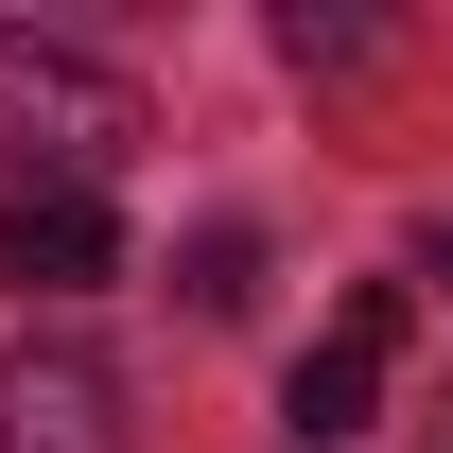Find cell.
Listing matches in <instances>:
<instances>
[{
    "instance_id": "cell-3",
    "label": "cell",
    "mask_w": 453,
    "mask_h": 453,
    "mask_svg": "<svg viewBox=\"0 0 453 453\" xmlns=\"http://www.w3.org/2000/svg\"><path fill=\"white\" fill-rule=\"evenodd\" d=\"M0 453H122V366L105 349H18L0 366Z\"/></svg>"
},
{
    "instance_id": "cell-1",
    "label": "cell",
    "mask_w": 453,
    "mask_h": 453,
    "mask_svg": "<svg viewBox=\"0 0 453 453\" xmlns=\"http://www.w3.org/2000/svg\"><path fill=\"white\" fill-rule=\"evenodd\" d=\"M122 140H140V88H122L105 53L0 35V157H18V192H105Z\"/></svg>"
},
{
    "instance_id": "cell-5",
    "label": "cell",
    "mask_w": 453,
    "mask_h": 453,
    "mask_svg": "<svg viewBox=\"0 0 453 453\" xmlns=\"http://www.w3.org/2000/svg\"><path fill=\"white\" fill-rule=\"evenodd\" d=\"M244 280H262V244H244V226H210V244H192V314H244Z\"/></svg>"
},
{
    "instance_id": "cell-7",
    "label": "cell",
    "mask_w": 453,
    "mask_h": 453,
    "mask_svg": "<svg viewBox=\"0 0 453 453\" xmlns=\"http://www.w3.org/2000/svg\"><path fill=\"white\" fill-rule=\"evenodd\" d=\"M436 296H453V226H436Z\"/></svg>"
},
{
    "instance_id": "cell-2",
    "label": "cell",
    "mask_w": 453,
    "mask_h": 453,
    "mask_svg": "<svg viewBox=\"0 0 453 453\" xmlns=\"http://www.w3.org/2000/svg\"><path fill=\"white\" fill-rule=\"evenodd\" d=\"M384 366H401V296L366 280V296L332 314V332L296 349V384H280V436H314V453H332V436H366V418H384Z\"/></svg>"
},
{
    "instance_id": "cell-6",
    "label": "cell",
    "mask_w": 453,
    "mask_h": 453,
    "mask_svg": "<svg viewBox=\"0 0 453 453\" xmlns=\"http://www.w3.org/2000/svg\"><path fill=\"white\" fill-rule=\"evenodd\" d=\"M280 53H296V70H366V18H314V0H296V18H280Z\"/></svg>"
},
{
    "instance_id": "cell-4",
    "label": "cell",
    "mask_w": 453,
    "mask_h": 453,
    "mask_svg": "<svg viewBox=\"0 0 453 453\" xmlns=\"http://www.w3.org/2000/svg\"><path fill=\"white\" fill-rule=\"evenodd\" d=\"M0 280H18V296L122 280V210H105V192H0Z\"/></svg>"
}]
</instances>
